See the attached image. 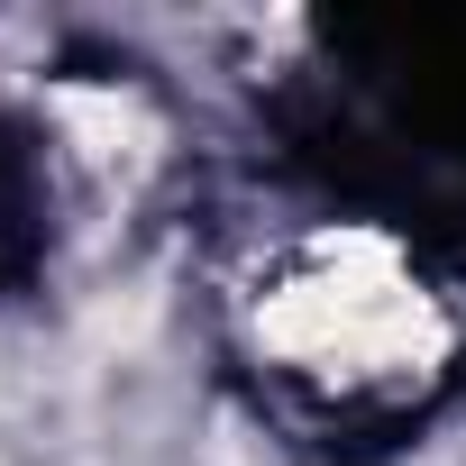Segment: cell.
<instances>
[{
	"label": "cell",
	"instance_id": "cell-1",
	"mask_svg": "<svg viewBox=\"0 0 466 466\" xmlns=\"http://www.w3.org/2000/svg\"><path fill=\"white\" fill-rule=\"evenodd\" d=\"M65 119L92 128V156H128L119 137H147V119H137L128 101H110V92H65Z\"/></svg>",
	"mask_w": 466,
	"mask_h": 466
}]
</instances>
